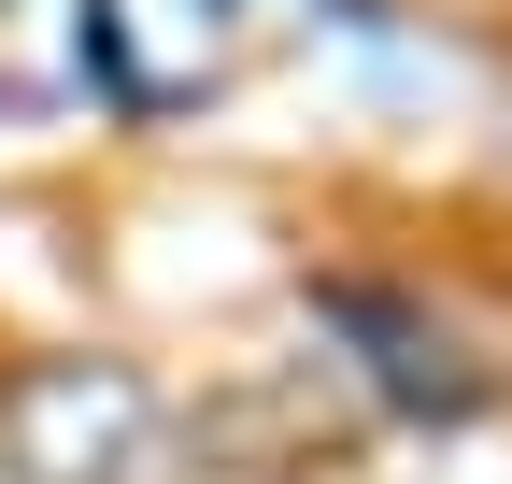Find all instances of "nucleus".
I'll use <instances>...</instances> for the list:
<instances>
[{
	"mask_svg": "<svg viewBox=\"0 0 512 484\" xmlns=\"http://www.w3.org/2000/svg\"><path fill=\"white\" fill-rule=\"evenodd\" d=\"M299 314H313V342H328L384 413H413V428H470L498 399V356L441 314L427 285H399V271H299Z\"/></svg>",
	"mask_w": 512,
	"mask_h": 484,
	"instance_id": "obj_1",
	"label": "nucleus"
},
{
	"mask_svg": "<svg viewBox=\"0 0 512 484\" xmlns=\"http://www.w3.org/2000/svg\"><path fill=\"white\" fill-rule=\"evenodd\" d=\"M328 15H342V29H384V0H328Z\"/></svg>",
	"mask_w": 512,
	"mask_h": 484,
	"instance_id": "obj_2",
	"label": "nucleus"
}]
</instances>
